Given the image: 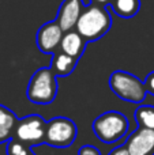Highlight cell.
Masks as SVG:
<instances>
[{"label": "cell", "instance_id": "6da1fadb", "mask_svg": "<svg viewBox=\"0 0 154 155\" xmlns=\"http://www.w3.org/2000/svg\"><path fill=\"white\" fill-rule=\"evenodd\" d=\"M112 27V16L104 4L92 3L83 8L75 30L86 40V42L100 40Z\"/></svg>", "mask_w": 154, "mask_h": 155}, {"label": "cell", "instance_id": "7a4b0ae2", "mask_svg": "<svg viewBox=\"0 0 154 155\" xmlns=\"http://www.w3.org/2000/svg\"><path fill=\"white\" fill-rule=\"evenodd\" d=\"M128 118L116 110L102 113L93 121V132L95 137L106 144L116 143L124 137L128 132Z\"/></svg>", "mask_w": 154, "mask_h": 155}, {"label": "cell", "instance_id": "3957f363", "mask_svg": "<svg viewBox=\"0 0 154 155\" xmlns=\"http://www.w3.org/2000/svg\"><path fill=\"white\" fill-rule=\"evenodd\" d=\"M53 71L49 68H40L30 78L26 95L32 104L49 105L57 95V80Z\"/></svg>", "mask_w": 154, "mask_h": 155}, {"label": "cell", "instance_id": "277c9868", "mask_svg": "<svg viewBox=\"0 0 154 155\" xmlns=\"http://www.w3.org/2000/svg\"><path fill=\"white\" fill-rule=\"evenodd\" d=\"M109 87L123 101L142 104L146 98V86L141 79L127 71H115L109 76Z\"/></svg>", "mask_w": 154, "mask_h": 155}, {"label": "cell", "instance_id": "5b68a950", "mask_svg": "<svg viewBox=\"0 0 154 155\" xmlns=\"http://www.w3.org/2000/svg\"><path fill=\"white\" fill-rule=\"evenodd\" d=\"M78 135L75 123L67 117H55L46 123L44 143L55 148H68Z\"/></svg>", "mask_w": 154, "mask_h": 155}, {"label": "cell", "instance_id": "8992f818", "mask_svg": "<svg viewBox=\"0 0 154 155\" xmlns=\"http://www.w3.org/2000/svg\"><path fill=\"white\" fill-rule=\"evenodd\" d=\"M46 121L41 116L32 114L18 120L15 125V139L23 144L37 146L45 140Z\"/></svg>", "mask_w": 154, "mask_h": 155}, {"label": "cell", "instance_id": "52a82bcc", "mask_svg": "<svg viewBox=\"0 0 154 155\" xmlns=\"http://www.w3.org/2000/svg\"><path fill=\"white\" fill-rule=\"evenodd\" d=\"M64 31L57 23V21H51L44 23L37 31V46L42 53L53 54L56 49L60 48V42Z\"/></svg>", "mask_w": 154, "mask_h": 155}, {"label": "cell", "instance_id": "ba28073f", "mask_svg": "<svg viewBox=\"0 0 154 155\" xmlns=\"http://www.w3.org/2000/svg\"><path fill=\"white\" fill-rule=\"evenodd\" d=\"M130 155H153L154 154V129L138 127L126 142Z\"/></svg>", "mask_w": 154, "mask_h": 155}, {"label": "cell", "instance_id": "9c48e42d", "mask_svg": "<svg viewBox=\"0 0 154 155\" xmlns=\"http://www.w3.org/2000/svg\"><path fill=\"white\" fill-rule=\"evenodd\" d=\"M83 8L85 4L82 0H63L56 16V21L63 31L65 33L75 29Z\"/></svg>", "mask_w": 154, "mask_h": 155}, {"label": "cell", "instance_id": "30bf717a", "mask_svg": "<svg viewBox=\"0 0 154 155\" xmlns=\"http://www.w3.org/2000/svg\"><path fill=\"white\" fill-rule=\"evenodd\" d=\"M86 44V40L76 30H70V31H65L63 35L62 42H60V51L68 56L74 57V59L79 60L85 52Z\"/></svg>", "mask_w": 154, "mask_h": 155}, {"label": "cell", "instance_id": "8fae6325", "mask_svg": "<svg viewBox=\"0 0 154 155\" xmlns=\"http://www.w3.org/2000/svg\"><path fill=\"white\" fill-rule=\"evenodd\" d=\"M76 64H78V60L60 51L53 53V57H52L51 61V70L53 71V74L56 76H68L75 70Z\"/></svg>", "mask_w": 154, "mask_h": 155}, {"label": "cell", "instance_id": "7c38bea8", "mask_svg": "<svg viewBox=\"0 0 154 155\" xmlns=\"http://www.w3.org/2000/svg\"><path fill=\"white\" fill-rule=\"evenodd\" d=\"M109 3L113 12L126 19L135 16L141 8V0H111Z\"/></svg>", "mask_w": 154, "mask_h": 155}, {"label": "cell", "instance_id": "4fadbf2b", "mask_svg": "<svg viewBox=\"0 0 154 155\" xmlns=\"http://www.w3.org/2000/svg\"><path fill=\"white\" fill-rule=\"evenodd\" d=\"M135 120L139 127L147 129H154V107L153 106H139L135 110Z\"/></svg>", "mask_w": 154, "mask_h": 155}, {"label": "cell", "instance_id": "5bb4252c", "mask_svg": "<svg viewBox=\"0 0 154 155\" xmlns=\"http://www.w3.org/2000/svg\"><path fill=\"white\" fill-rule=\"evenodd\" d=\"M18 123V118H16L15 113L11 109L0 105V127H5V128L14 129Z\"/></svg>", "mask_w": 154, "mask_h": 155}, {"label": "cell", "instance_id": "9a60e30c", "mask_svg": "<svg viewBox=\"0 0 154 155\" xmlns=\"http://www.w3.org/2000/svg\"><path fill=\"white\" fill-rule=\"evenodd\" d=\"M78 155H101V151L97 147H94V146L85 144L79 148Z\"/></svg>", "mask_w": 154, "mask_h": 155}, {"label": "cell", "instance_id": "2e32d148", "mask_svg": "<svg viewBox=\"0 0 154 155\" xmlns=\"http://www.w3.org/2000/svg\"><path fill=\"white\" fill-rule=\"evenodd\" d=\"M143 83H145V86H146L147 93L154 95V71L153 72H150L149 75L146 76V79H145Z\"/></svg>", "mask_w": 154, "mask_h": 155}, {"label": "cell", "instance_id": "e0dca14e", "mask_svg": "<svg viewBox=\"0 0 154 155\" xmlns=\"http://www.w3.org/2000/svg\"><path fill=\"white\" fill-rule=\"evenodd\" d=\"M11 131L12 129L5 128V127H0V144L11 140Z\"/></svg>", "mask_w": 154, "mask_h": 155}, {"label": "cell", "instance_id": "ac0fdd59", "mask_svg": "<svg viewBox=\"0 0 154 155\" xmlns=\"http://www.w3.org/2000/svg\"><path fill=\"white\" fill-rule=\"evenodd\" d=\"M108 155H130V153H128V150H127L126 146H120V147L113 148Z\"/></svg>", "mask_w": 154, "mask_h": 155}, {"label": "cell", "instance_id": "d6986e66", "mask_svg": "<svg viewBox=\"0 0 154 155\" xmlns=\"http://www.w3.org/2000/svg\"><path fill=\"white\" fill-rule=\"evenodd\" d=\"M111 0H92V3H97V4H106Z\"/></svg>", "mask_w": 154, "mask_h": 155}, {"label": "cell", "instance_id": "ffe728a7", "mask_svg": "<svg viewBox=\"0 0 154 155\" xmlns=\"http://www.w3.org/2000/svg\"><path fill=\"white\" fill-rule=\"evenodd\" d=\"M18 155H34V154H32V151H30V148H27L26 151H23L22 154H18Z\"/></svg>", "mask_w": 154, "mask_h": 155}]
</instances>
